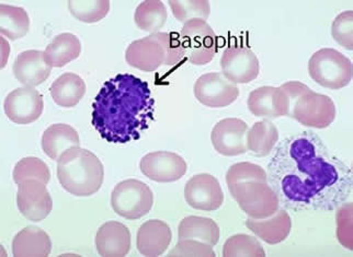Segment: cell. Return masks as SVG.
I'll return each mask as SVG.
<instances>
[{
	"mask_svg": "<svg viewBox=\"0 0 353 257\" xmlns=\"http://www.w3.org/2000/svg\"><path fill=\"white\" fill-rule=\"evenodd\" d=\"M169 257H215L213 247L196 240H179L169 252Z\"/></svg>",
	"mask_w": 353,
	"mask_h": 257,
	"instance_id": "36",
	"label": "cell"
},
{
	"mask_svg": "<svg viewBox=\"0 0 353 257\" xmlns=\"http://www.w3.org/2000/svg\"><path fill=\"white\" fill-rule=\"evenodd\" d=\"M172 240V229L165 221L148 220L137 231V249L143 256H161L166 252Z\"/></svg>",
	"mask_w": 353,
	"mask_h": 257,
	"instance_id": "19",
	"label": "cell"
},
{
	"mask_svg": "<svg viewBox=\"0 0 353 257\" xmlns=\"http://www.w3.org/2000/svg\"><path fill=\"white\" fill-rule=\"evenodd\" d=\"M57 179L66 192L78 197L98 193L105 179V168L94 153L72 148L57 160Z\"/></svg>",
	"mask_w": 353,
	"mask_h": 257,
	"instance_id": "3",
	"label": "cell"
},
{
	"mask_svg": "<svg viewBox=\"0 0 353 257\" xmlns=\"http://www.w3.org/2000/svg\"><path fill=\"white\" fill-rule=\"evenodd\" d=\"M267 177L280 205L293 212H332L352 195V170L313 131L280 142Z\"/></svg>",
	"mask_w": 353,
	"mask_h": 257,
	"instance_id": "1",
	"label": "cell"
},
{
	"mask_svg": "<svg viewBox=\"0 0 353 257\" xmlns=\"http://www.w3.org/2000/svg\"><path fill=\"white\" fill-rule=\"evenodd\" d=\"M139 169L154 182L172 183L185 177L188 166L181 155L170 151H155L145 155Z\"/></svg>",
	"mask_w": 353,
	"mask_h": 257,
	"instance_id": "13",
	"label": "cell"
},
{
	"mask_svg": "<svg viewBox=\"0 0 353 257\" xmlns=\"http://www.w3.org/2000/svg\"><path fill=\"white\" fill-rule=\"evenodd\" d=\"M332 35L340 46L348 51L353 49V11H343L338 14L332 25Z\"/></svg>",
	"mask_w": 353,
	"mask_h": 257,
	"instance_id": "35",
	"label": "cell"
},
{
	"mask_svg": "<svg viewBox=\"0 0 353 257\" xmlns=\"http://www.w3.org/2000/svg\"><path fill=\"white\" fill-rule=\"evenodd\" d=\"M51 251V238L43 229L35 225L22 229L12 240L14 257H48Z\"/></svg>",
	"mask_w": 353,
	"mask_h": 257,
	"instance_id": "22",
	"label": "cell"
},
{
	"mask_svg": "<svg viewBox=\"0 0 353 257\" xmlns=\"http://www.w3.org/2000/svg\"><path fill=\"white\" fill-rule=\"evenodd\" d=\"M42 150L52 160L57 161L65 151L81 147L77 131L68 124H54L42 136Z\"/></svg>",
	"mask_w": 353,
	"mask_h": 257,
	"instance_id": "23",
	"label": "cell"
},
{
	"mask_svg": "<svg viewBox=\"0 0 353 257\" xmlns=\"http://www.w3.org/2000/svg\"><path fill=\"white\" fill-rule=\"evenodd\" d=\"M3 110L12 123L20 125L34 123L43 113V97L34 87H21L6 97Z\"/></svg>",
	"mask_w": 353,
	"mask_h": 257,
	"instance_id": "9",
	"label": "cell"
},
{
	"mask_svg": "<svg viewBox=\"0 0 353 257\" xmlns=\"http://www.w3.org/2000/svg\"><path fill=\"white\" fill-rule=\"evenodd\" d=\"M50 93L59 107H76L86 93V83L77 74L65 73L52 83Z\"/></svg>",
	"mask_w": 353,
	"mask_h": 257,
	"instance_id": "26",
	"label": "cell"
},
{
	"mask_svg": "<svg viewBox=\"0 0 353 257\" xmlns=\"http://www.w3.org/2000/svg\"><path fill=\"white\" fill-rule=\"evenodd\" d=\"M12 177L17 185L28 180H38L48 185L51 180V172L44 161L35 157H27L16 164Z\"/></svg>",
	"mask_w": 353,
	"mask_h": 257,
	"instance_id": "32",
	"label": "cell"
},
{
	"mask_svg": "<svg viewBox=\"0 0 353 257\" xmlns=\"http://www.w3.org/2000/svg\"><path fill=\"white\" fill-rule=\"evenodd\" d=\"M154 194L142 181L129 179L115 185L111 206L115 214L128 220H139L152 210Z\"/></svg>",
	"mask_w": 353,
	"mask_h": 257,
	"instance_id": "5",
	"label": "cell"
},
{
	"mask_svg": "<svg viewBox=\"0 0 353 257\" xmlns=\"http://www.w3.org/2000/svg\"><path fill=\"white\" fill-rule=\"evenodd\" d=\"M96 249L102 257H124L131 249V232L119 221H107L97 232Z\"/></svg>",
	"mask_w": 353,
	"mask_h": 257,
	"instance_id": "18",
	"label": "cell"
},
{
	"mask_svg": "<svg viewBox=\"0 0 353 257\" xmlns=\"http://www.w3.org/2000/svg\"><path fill=\"white\" fill-rule=\"evenodd\" d=\"M352 204H343L339 207L337 214V221L340 227L338 229L343 228V230L338 232V238L343 247L353 251L352 245V228H351V216H352Z\"/></svg>",
	"mask_w": 353,
	"mask_h": 257,
	"instance_id": "38",
	"label": "cell"
},
{
	"mask_svg": "<svg viewBox=\"0 0 353 257\" xmlns=\"http://www.w3.org/2000/svg\"><path fill=\"white\" fill-rule=\"evenodd\" d=\"M185 199L189 206L196 210L214 212L224 203V193L216 177L208 173L194 175L188 181Z\"/></svg>",
	"mask_w": 353,
	"mask_h": 257,
	"instance_id": "14",
	"label": "cell"
},
{
	"mask_svg": "<svg viewBox=\"0 0 353 257\" xmlns=\"http://www.w3.org/2000/svg\"><path fill=\"white\" fill-rule=\"evenodd\" d=\"M12 70L17 80L23 86L37 87L48 80L52 68L46 64L44 52L29 49L17 56Z\"/></svg>",
	"mask_w": 353,
	"mask_h": 257,
	"instance_id": "20",
	"label": "cell"
},
{
	"mask_svg": "<svg viewBox=\"0 0 353 257\" xmlns=\"http://www.w3.org/2000/svg\"><path fill=\"white\" fill-rule=\"evenodd\" d=\"M221 68L223 75L235 85L248 83L259 76V59L246 46H228L221 58Z\"/></svg>",
	"mask_w": 353,
	"mask_h": 257,
	"instance_id": "12",
	"label": "cell"
},
{
	"mask_svg": "<svg viewBox=\"0 0 353 257\" xmlns=\"http://www.w3.org/2000/svg\"><path fill=\"white\" fill-rule=\"evenodd\" d=\"M156 35L166 49V66L179 64L185 57V51L180 41V35L176 32H158Z\"/></svg>",
	"mask_w": 353,
	"mask_h": 257,
	"instance_id": "37",
	"label": "cell"
},
{
	"mask_svg": "<svg viewBox=\"0 0 353 257\" xmlns=\"http://www.w3.org/2000/svg\"><path fill=\"white\" fill-rule=\"evenodd\" d=\"M126 63L145 73L155 71L167 63V52L156 33L134 41L125 52Z\"/></svg>",
	"mask_w": 353,
	"mask_h": 257,
	"instance_id": "16",
	"label": "cell"
},
{
	"mask_svg": "<svg viewBox=\"0 0 353 257\" xmlns=\"http://www.w3.org/2000/svg\"><path fill=\"white\" fill-rule=\"evenodd\" d=\"M336 114L334 101L325 94L312 90L297 100L290 118L308 128L324 129L334 123Z\"/></svg>",
	"mask_w": 353,
	"mask_h": 257,
	"instance_id": "8",
	"label": "cell"
},
{
	"mask_svg": "<svg viewBox=\"0 0 353 257\" xmlns=\"http://www.w3.org/2000/svg\"><path fill=\"white\" fill-rule=\"evenodd\" d=\"M247 228L254 232L256 236L261 238L265 243H281L290 236L292 230V219L285 209L279 208L276 214L265 219L248 218Z\"/></svg>",
	"mask_w": 353,
	"mask_h": 257,
	"instance_id": "21",
	"label": "cell"
},
{
	"mask_svg": "<svg viewBox=\"0 0 353 257\" xmlns=\"http://www.w3.org/2000/svg\"><path fill=\"white\" fill-rule=\"evenodd\" d=\"M281 89L285 92L288 99H289L290 115H291L292 109L294 107L297 100L300 99L303 94L312 91V89L308 88L305 83L300 82V81H288L282 85Z\"/></svg>",
	"mask_w": 353,
	"mask_h": 257,
	"instance_id": "39",
	"label": "cell"
},
{
	"mask_svg": "<svg viewBox=\"0 0 353 257\" xmlns=\"http://www.w3.org/2000/svg\"><path fill=\"white\" fill-rule=\"evenodd\" d=\"M278 140V128L270 120L257 122L247 131V148L258 158L270 155Z\"/></svg>",
	"mask_w": 353,
	"mask_h": 257,
	"instance_id": "27",
	"label": "cell"
},
{
	"mask_svg": "<svg viewBox=\"0 0 353 257\" xmlns=\"http://www.w3.org/2000/svg\"><path fill=\"white\" fill-rule=\"evenodd\" d=\"M30 18L21 7L0 3V33L9 40L23 38L29 32Z\"/></svg>",
	"mask_w": 353,
	"mask_h": 257,
	"instance_id": "28",
	"label": "cell"
},
{
	"mask_svg": "<svg viewBox=\"0 0 353 257\" xmlns=\"http://www.w3.org/2000/svg\"><path fill=\"white\" fill-rule=\"evenodd\" d=\"M233 199L245 214L254 219H265L280 208L278 195L268 182L252 181L230 188Z\"/></svg>",
	"mask_w": 353,
	"mask_h": 257,
	"instance_id": "6",
	"label": "cell"
},
{
	"mask_svg": "<svg viewBox=\"0 0 353 257\" xmlns=\"http://www.w3.org/2000/svg\"><path fill=\"white\" fill-rule=\"evenodd\" d=\"M193 90L201 104L214 109L228 107L239 97V86L228 80L222 73L201 76Z\"/></svg>",
	"mask_w": 353,
	"mask_h": 257,
	"instance_id": "10",
	"label": "cell"
},
{
	"mask_svg": "<svg viewBox=\"0 0 353 257\" xmlns=\"http://www.w3.org/2000/svg\"><path fill=\"white\" fill-rule=\"evenodd\" d=\"M224 257H265L263 245L256 236L248 234H235L226 240L223 247Z\"/></svg>",
	"mask_w": 353,
	"mask_h": 257,
	"instance_id": "30",
	"label": "cell"
},
{
	"mask_svg": "<svg viewBox=\"0 0 353 257\" xmlns=\"http://www.w3.org/2000/svg\"><path fill=\"white\" fill-rule=\"evenodd\" d=\"M248 109L257 118H276L290 115L289 99L281 87L265 86L249 94Z\"/></svg>",
	"mask_w": 353,
	"mask_h": 257,
	"instance_id": "17",
	"label": "cell"
},
{
	"mask_svg": "<svg viewBox=\"0 0 353 257\" xmlns=\"http://www.w3.org/2000/svg\"><path fill=\"white\" fill-rule=\"evenodd\" d=\"M167 19L168 14L166 7L159 0L143 1L134 14V21L137 27L152 34L159 32L166 25Z\"/></svg>",
	"mask_w": 353,
	"mask_h": 257,
	"instance_id": "29",
	"label": "cell"
},
{
	"mask_svg": "<svg viewBox=\"0 0 353 257\" xmlns=\"http://www.w3.org/2000/svg\"><path fill=\"white\" fill-rule=\"evenodd\" d=\"M179 35L185 56L191 64L202 66L214 58L217 53L216 34L205 20H189Z\"/></svg>",
	"mask_w": 353,
	"mask_h": 257,
	"instance_id": "7",
	"label": "cell"
},
{
	"mask_svg": "<svg viewBox=\"0 0 353 257\" xmlns=\"http://www.w3.org/2000/svg\"><path fill=\"white\" fill-rule=\"evenodd\" d=\"M310 78L324 88L338 90L348 86L353 76L352 63L334 49H321L308 62Z\"/></svg>",
	"mask_w": 353,
	"mask_h": 257,
	"instance_id": "4",
	"label": "cell"
},
{
	"mask_svg": "<svg viewBox=\"0 0 353 257\" xmlns=\"http://www.w3.org/2000/svg\"><path fill=\"white\" fill-rule=\"evenodd\" d=\"M17 206L30 221L39 223L46 219L53 209V201L46 183L28 180L18 184Z\"/></svg>",
	"mask_w": 353,
	"mask_h": 257,
	"instance_id": "11",
	"label": "cell"
},
{
	"mask_svg": "<svg viewBox=\"0 0 353 257\" xmlns=\"http://www.w3.org/2000/svg\"><path fill=\"white\" fill-rule=\"evenodd\" d=\"M172 14L178 21L185 23L192 19H208L211 14V5L206 0H172L169 1Z\"/></svg>",
	"mask_w": 353,
	"mask_h": 257,
	"instance_id": "33",
	"label": "cell"
},
{
	"mask_svg": "<svg viewBox=\"0 0 353 257\" xmlns=\"http://www.w3.org/2000/svg\"><path fill=\"white\" fill-rule=\"evenodd\" d=\"M70 14L76 19L85 23H94L107 16L110 11V1L108 0H89L78 1L70 0L67 3Z\"/></svg>",
	"mask_w": 353,
	"mask_h": 257,
	"instance_id": "31",
	"label": "cell"
},
{
	"mask_svg": "<svg viewBox=\"0 0 353 257\" xmlns=\"http://www.w3.org/2000/svg\"><path fill=\"white\" fill-rule=\"evenodd\" d=\"M220 227L214 220L200 216H189L180 221L178 227L179 240H196L215 247L220 241Z\"/></svg>",
	"mask_w": 353,
	"mask_h": 257,
	"instance_id": "24",
	"label": "cell"
},
{
	"mask_svg": "<svg viewBox=\"0 0 353 257\" xmlns=\"http://www.w3.org/2000/svg\"><path fill=\"white\" fill-rule=\"evenodd\" d=\"M248 125L241 118H224L212 131L211 140L215 150L225 157L243 155L247 148Z\"/></svg>",
	"mask_w": 353,
	"mask_h": 257,
	"instance_id": "15",
	"label": "cell"
},
{
	"mask_svg": "<svg viewBox=\"0 0 353 257\" xmlns=\"http://www.w3.org/2000/svg\"><path fill=\"white\" fill-rule=\"evenodd\" d=\"M261 181L268 182L267 172L263 168L252 162H239L233 164L226 173V184L228 190L241 183Z\"/></svg>",
	"mask_w": 353,
	"mask_h": 257,
	"instance_id": "34",
	"label": "cell"
},
{
	"mask_svg": "<svg viewBox=\"0 0 353 257\" xmlns=\"http://www.w3.org/2000/svg\"><path fill=\"white\" fill-rule=\"evenodd\" d=\"M148 83L133 75H118L105 83L94 104L92 123L108 142L139 139L154 120Z\"/></svg>",
	"mask_w": 353,
	"mask_h": 257,
	"instance_id": "2",
	"label": "cell"
},
{
	"mask_svg": "<svg viewBox=\"0 0 353 257\" xmlns=\"http://www.w3.org/2000/svg\"><path fill=\"white\" fill-rule=\"evenodd\" d=\"M81 43L72 33H62L53 38L44 51L46 64L51 68L64 67L65 65L81 56Z\"/></svg>",
	"mask_w": 353,
	"mask_h": 257,
	"instance_id": "25",
	"label": "cell"
}]
</instances>
